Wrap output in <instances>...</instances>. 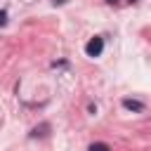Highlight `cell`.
<instances>
[{"mask_svg": "<svg viewBox=\"0 0 151 151\" xmlns=\"http://www.w3.org/2000/svg\"><path fill=\"white\" fill-rule=\"evenodd\" d=\"M52 2H54V5H64L66 0H52Z\"/></svg>", "mask_w": 151, "mask_h": 151, "instance_id": "obj_7", "label": "cell"}, {"mask_svg": "<svg viewBox=\"0 0 151 151\" xmlns=\"http://www.w3.org/2000/svg\"><path fill=\"white\" fill-rule=\"evenodd\" d=\"M127 2H137V0H127Z\"/></svg>", "mask_w": 151, "mask_h": 151, "instance_id": "obj_8", "label": "cell"}, {"mask_svg": "<svg viewBox=\"0 0 151 151\" xmlns=\"http://www.w3.org/2000/svg\"><path fill=\"white\" fill-rule=\"evenodd\" d=\"M87 151H111V146H109L106 142H92V144L87 146Z\"/></svg>", "mask_w": 151, "mask_h": 151, "instance_id": "obj_4", "label": "cell"}, {"mask_svg": "<svg viewBox=\"0 0 151 151\" xmlns=\"http://www.w3.org/2000/svg\"><path fill=\"white\" fill-rule=\"evenodd\" d=\"M5 24H7V12L0 9V26H5Z\"/></svg>", "mask_w": 151, "mask_h": 151, "instance_id": "obj_5", "label": "cell"}, {"mask_svg": "<svg viewBox=\"0 0 151 151\" xmlns=\"http://www.w3.org/2000/svg\"><path fill=\"white\" fill-rule=\"evenodd\" d=\"M50 134V123H40V125H35L31 132H28V137L31 139H38V137H47Z\"/></svg>", "mask_w": 151, "mask_h": 151, "instance_id": "obj_3", "label": "cell"}, {"mask_svg": "<svg viewBox=\"0 0 151 151\" xmlns=\"http://www.w3.org/2000/svg\"><path fill=\"white\" fill-rule=\"evenodd\" d=\"M106 2H109V5H118L120 0H106Z\"/></svg>", "mask_w": 151, "mask_h": 151, "instance_id": "obj_6", "label": "cell"}, {"mask_svg": "<svg viewBox=\"0 0 151 151\" xmlns=\"http://www.w3.org/2000/svg\"><path fill=\"white\" fill-rule=\"evenodd\" d=\"M123 109H127V111H132V113H144V101H139V99H130V97H125L123 101Z\"/></svg>", "mask_w": 151, "mask_h": 151, "instance_id": "obj_2", "label": "cell"}, {"mask_svg": "<svg viewBox=\"0 0 151 151\" xmlns=\"http://www.w3.org/2000/svg\"><path fill=\"white\" fill-rule=\"evenodd\" d=\"M101 52H104V38H101V35L90 38V40H87V45H85V54L94 59V57H99Z\"/></svg>", "mask_w": 151, "mask_h": 151, "instance_id": "obj_1", "label": "cell"}]
</instances>
